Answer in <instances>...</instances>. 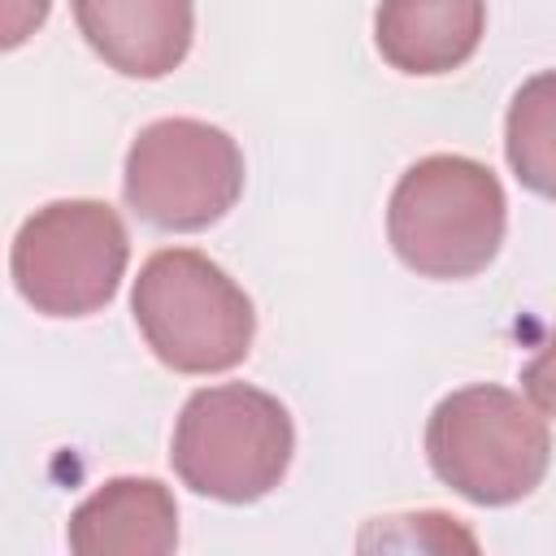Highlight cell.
<instances>
[{"label": "cell", "mask_w": 556, "mask_h": 556, "mask_svg": "<svg viewBox=\"0 0 556 556\" xmlns=\"http://www.w3.org/2000/svg\"><path fill=\"white\" fill-rule=\"evenodd\" d=\"M508 200L491 165L456 152L413 161L387 200L395 256L434 282L482 274L504 243Z\"/></svg>", "instance_id": "6da1fadb"}, {"label": "cell", "mask_w": 556, "mask_h": 556, "mask_svg": "<svg viewBox=\"0 0 556 556\" xmlns=\"http://www.w3.org/2000/svg\"><path fill=\"white\" fill-rule=\"evenodd\" d=\"M521 391H526V400H530L543 417H556V326H552V334L539 343V352L521 365Z\"/></svg>", "instance_id": "7c38bea8"}, {"label": "cell", "mask_w": 556, "mask_h": 556, "mask_svg": "<svg viewBox=\"0 0 556 556\" xmlns=\"http://www.w3.org/2000/svg\"><path fill=\"white\" fill-rule=\"evenodd\" d=\"M426 460L434 478L469 504H517L547 478V417L508 387H460L443 395L426 421Z\"/></svg>", "instance_id": "3957f363"}, {"label": "cell", "mask_w": 556, "mask_h": 556, "mask_svg": "<svg viewBox=\"0 0 556 556\" xmlns=\"http://www.w3.org/2000/svg\"><path fill=\"white\" fill-rule=\"evenodd\" d=\"M486 30L478 0H395L374 13V43L400 74H452L460 70Z\"/></svg>", "instance_id": "9c48e42d"}, {"label": "cell", "mask_w": 556, "mask_h": 556, "mask_svg": "<svg viewBox=\"0 0 556 556\" xmlns=\"http://www.w3.org/2000/svg\"><path fill=\"white\" fill-rule=\"evenodd\" d=\"M130 313L152 356L195 378L243 365L256 334L252 295L195 248L152 252L130 287Z\"/></svg>", "instance_id": "7a4b0ae2"}, {"label": "cell", "mask_w": 556, "mask_h": 556, "mask_svg": "<svg viewBox=\"0 0 556 556\" xmlns=\"http://www.w3.org/2000/svg\"><path fill=\"white\" fill-rule=\"evenodd\" d=\"M74 22L96 56L126 78H165L182 65L195 35V9L174 0H83Z\"/></svg>", "instance_id": "ba28073f"}, {"label": "cell", "mask_w": 556, "mask_h": 556, "mask_svg": "<svg viewBox=\"0 0 556 556\" xmlns=\"http://www.w3.org/2000/svg\"><path fill=\"white\" fill-rule=\"evenodd\" d=\"M504 156L526 191L556 200V70H539L513 91L504 117Z\"/></svg>", "instance_id": "30bf717a"}, {"label": "cell", "mask_w": 556, "mask_h": 556, "mask_svg": "<svg viewBox=\"0 0 556 556\" xmlns=\"http://www.w3.org/2000/svg\"><path fill=\"white\" fill-rule=\"evenodd\" d=\"M65 543L70 556H174V491L161 478H109L70 513Z\"/></svg>", "instance_id": "52a82bcc"}, {"label": "cell", "mask_w": 556, "mask_h": 556, "mask_svg": "<svg viewBox=\"0 0 556 556\" xmlns=\"http://www.w3.org/2000/svg\"><path fill=\"white\" fill-rule=\"evenodd\" d=\"M295 426L278 395L248 382L191 391L174 421L169 460L182 486L217 504L265 500L291 465Z\"/></svg>", "instance_id": "277c9868"}, {"label": "cell", "mask_w": 556, "mask_h": 556, "mask_svg": "<svg viewBox=\"0 0 556 556\" xmlns=\"http://www.w3.org/2000/svg\"><path fill=\"white\" fill-rule=\"evenodd\" d=\"M356 556H482V543L443 508H408L369 517L356 530Z\"/></svg>", "instance_id": "8fae6325"}, {"label": "cell", "mask_w": 556, "mask_h": 556, "mask_svg": "<svg viewBox=\"0 0 556 556\" xmlns=\"http://www.w3.org/2000/svg\"><path fill=\"white\" fill-rule=\"evenodd\" d=\"M122 195L156 230H208L243 195V152L200 117L148 122L126 148Z\"/></svg>", "instance_id": "8992f818"}, {"label": "cell", "mask_w": 556, "mask_h": 556, "mask_svg": "<svg viewBox=\"0 0 556 556\" xmlns=\"http://www.w3.org/2000/svg\"><path fill=\"white\" fill-rule=\"evenodd\" d=\"M130 235L104 200H52L35 208L9 248L17 295L43 317L100 313L126 274Z\"/></svg>", "instance_id": "5b68a950"}]
</instances>
